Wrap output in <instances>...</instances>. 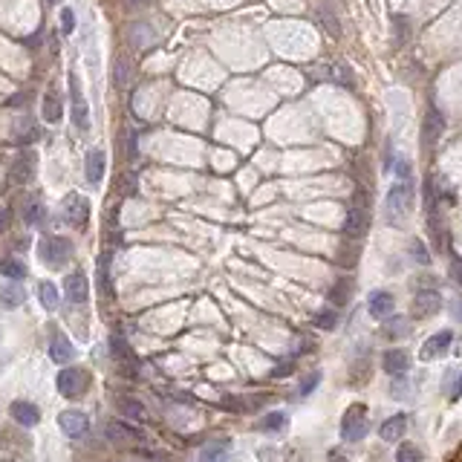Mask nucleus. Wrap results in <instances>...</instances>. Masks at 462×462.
Wrapping results in <instances>:
<instances>
[{"label":"nucleus","instance_id":"9b49d317","mask_svg":"<svg viewBox=\"0 0 462 462\" xmlns=\"http://www.w3.org/2000/svg\"><path fill=\"white\" fill-rule=\"evenodd\" d=\"M58 428L69 436V440H79V436H84V433H87L90 419L84 416L81 410H64L61 416H58Z\"/></svg>","mask_w":462,"mask_h":462},{"label":"nucleus","instance_id":"a18cd8bd","mask_svg":"<svg viewBox=\"0 0 462 462\" xmlns=\"http://www.w3.org/2000/svg\"><path fill=\"white\" fill-rule=\"evenodd\" d=\"M329 462H350V459L341 451H329Z\"/></svg>","mask_w":462,"mask_h":462},{"label":"nucleus","instance_id":"6e6552de","mask_svg":"<svg viewBox=\"0 0 462 462\" xmlns=\"http://www.w3.org/2000/svg\"><path fill=\"white\" fill-rule=\"evenodd\" d=\"M451 344H454V332H451V329H440V332H433V335L428 338V341L422 344L419 358H422V361L442 358V355L451 350Z\"/></svg>","mask_w":462,"mask_h":462},{"label":"nucleus","instance_id":"aec40b11","mask_svg":"<svg viewBox=\"0 0 462 462\" xmlns=\"http://www.w3.org/2000/svg\"><path fill=\"white\" fill-rule=\"evenodd\" d=\"M84 174H87V182L90 185H99L102 182V177H104V154L102 151H90L87 154Z\"/></svg>","mask_w":462,"mask_h":462},{"label":"nucleus","instance_id":"2f4dec72","mask_svg":"<svg viewBox=\"0 0 462 462\" xmlns=\"http://www.w3.org/2000/svg\"><path fill=\"white\" fill-rule=\"evenodd\" d=\"M23 220H27L29 226H41V223L46 220V208H43V203L32 200V203L27 205V211H23Z\"/></svg>","mask_w":462,"mask_h":462},{"label":"nucleus","instance_id":"0eeeda50","mask_svg":"<svg viewBox=\"0 0 462 462\" xmlns=\"http://www.w3.org/2000/svg\"><path fill=\"white\" fill-rule=\"evenodd\" d=\"M64 220L72 226V229H84L87 220H90V203L81 197V193H69V197H64Z\"/></svg>","mask_w":462,"mask_h":462},{"label":"nucleus","instance_id":"2eb2a0df","mask_svg":"<svg viewBox=\"0 0 462 462\" xmlns=\"http://www.w3.org/2000/svg\"><path fill=\"white\" fill-rule=\"evenodd\" d=\"M64 295L72 301V304H84L90 298V283L81 272H69L64 278Z\"/></svg>","mask_w":462,"mask_h":462},{"label":"nucleus","instance_id":"ea45409f","mask_svg":"<svg viewBox=\"0 0 462 462\" xmlns=\"http://www.w3.org/2000/svg\"><path fill=\"white\" fill-rule=\"evenodd\" d=\"M451 278H454L456 286L462 289V257H451Z\"/></svg>","mask_w":462,"mask_h":462},{"label":"nucleus","instance_id":"c756f323","mask_svg":"<svg viewBox=\"0 0 462 462\" xmlns=\"http://www.w3.org/2000/svg\"><path fill=\"white\" fill-rule=\"evenodd\" d=\"M312 324L318 327V329H335L338 327V309L335 306H327V309H321V312H315V318H312Z\"/></svg>","mask_w":462,"mask_h":462},{"label":"nucleus","instance_id":"4be33fe9","mask_svg":"<svg viewBox=\"0 0 462 462\" xmlns=\"http://www.w3.org/2000/svg\"><path fill=\"white\" fill-rule=\"evenodd\" d=\"M50 355H53V361H58V364H67V361H72V355H76V350H72L69 338H64V335H55V338H53V344H50Z\"/></svg>","mask_w":462,"mask_h":462},{"label":"nucleus","instance_id":"f704fd0d","mask_svg":"<svg viewBox=\"0 0 462 462\" xmlns=\"http://www.w3.org/2000/svg\"><path fill=\"white\" fill-rule=\"evenodd\" d=\"M116 87H128V61L125 58H116Z\"/></svg>","mask_w":462,"mask_h":462},{"label":"nucleus","instance_id":"5701e85b","mask_svg":"<svg viewBox=\"0 0 462 462\" xmlns=\"http://www.w3.org/2000/svg\"><path fill=\"white\" fill-rule=\"evenodd\" d=\"M23 301H27V292H23V286H20V283H9V286L0 289V304H4L6 309L20 306Z\"/></svg>","mask_w":462,"mask_h":462},{"label":"nucleus","instance_id":"37998d69","mask_svg":"<svg viewBox=\"0 0 462 462\" xmlns=\"http://www.w3.org/2000/svg\"><path fill=\"white\" fill-rule=\"evenodd\" d=\"M292 370H295V361H286V364H280V367L272 370V376H275V379H283V376H289Z\"/></svg>","mask_w":462,"mask_h":462},{"label":"nucleus","instance_id":"f03ea898","mask_svg":"<svg viewBox=\"0 0 462 462\" xmlns=\"http://www.w3.org/2000/svg\"><path fill=\"white\" fill-rule=\"evenodd\" d=\"M38 257H41V263L53 266V269H61L72 257V243L64 237H43L38 243Z\"/></svg>","mask_w":462,"mask_h":462},{"label":"nucleus","instance_id":"7ed1b4c3","mask_svg":"<svg viewBox=\"0 0 462 462\" xmlns=\"http://www.w3.org/2000/svg\"><path fill=\"white\" fill-rule=\"evenodd\" d=\"M370 430V422H367V407L364 405H353L344 416H341V440L344 442H361L364 436Z\"/></svg>","mask_w":462,"mask_h":462},{"label":"nucleus","instance_id":"e433bc0d","mask_svg":"<svg viewBox=\"0 0 462 462\" xmlns=\"http://www.w3.org/2000/svg\"><path fill=\"white\" fill-rule=\"evenodd\" d=\"M99 286H102L104 295H113V289H110V275H107V257H102V263H99Z\"/></svg>","mask_w":462,"mask_h":462},{"label":"nucleus","instance_id":"f8f14e48","mask_svg":"<svg viewBox=\"0 0 462 462\" xmlns=\"http://www.w3.org/2000/svg\"><path fill=\"white\" fill-rule=\"evenodd\" d=\"M381 367H384V373H390L393 379H396V376H405V373L410 370V353L402 350V347L384 350V355H381Z\"/></svg>","mask_w":462,"mask_h":462},{"label":"nucleus","instance_id":"8fccbe9b","mask_svg":"<svg viewBox=\"0 0 462 462\" xmlns=\"http://www.w3.org/2000/svg\"><path fill=\"white\" fill-rule=\"evenodd\" d=\"M50 4H55V0H50Z\"/></svg>","mask_w":462,"mask_h":462},{"label":"nucleus","instance_id":"dca6fc26","mask_svg":"<svg viewBox=\"0 0 462 462\" xmlns=\"http://www.w3.org/2000/svg\"><path fill=\"white\" fill-rule=\"evenodd\" d=\"M113 405H116V410L125 419H130V422H148V407H144L139 399H133V396H116Z\"/></svg>","mask_w":462,"mask_h":462},{"label":"nucleus","instance_id":"6ab92c4d","mask_svg":"<svg viewBox=\"0 0 462 462\" xmlns=\"http://www.w3.org/2000/svg\"><path fill=\"white\" fill-rule=\"evenodd\" d=\"M442 130H445V116L436 110V107H430L428 116H425V133H422L425 144H433L436 139L442 136Z\"/></svg>","mask_w":462,"mask_h":462},{"label":"nucleus","instance_id":"4468645a","mask_svg":"<svg viewBox=\"0 0 462 462\" xmlns=\"http://www.w3.org/2000/svg\"><path fill=\"white\" fill-rule=\"evenodd\" d=\"M353 289H355V280L347 278V275H341V278L332 280V286H329V292H327V298H329V304H332L335 309H341V306H347V304L353 301Z\"/></svg>","mask_w":462,"mask_h":462},{"label":"nucleus","instance_id":"72a5a7b5","mask_svg":"<svg viewBox=\"0 0 462 462\" xmlns=\"http://www.w3.org/2000/svg\"><path fill=\"white\" fill-rule=\"evenodd\" d=\"M407 393H410V384L402 376H396V381L390 384V396L393 399H407Z\"/></svg>","mask_w":462,"mask_h":462},{"label":"nucleus","instance_id":"49530a36","mask_svg":"<svg viewBox=\"0 0 462 462\" xmlns=\"http://www.w3.org/2000/svg\"><path fill=\"white\" fill-rule=\"evenodd\" d=\"M454 312H456V318L462 321V304H454Z\"/></svg>","mask_w":462,"mask_h":462},{"label":"nucleus","instance_id":"58836bf2","mask_svg":"<svg viewBox=\"0 0 462 462\" xmlns=\"http://www.w3.org/2000/svg\"><path fill=\"white\" fill-rule=\"evenodd\" d=\"M410 254H413V260H416V263H430V254H428V249L422 246L419 240H413V246H410Z\"/></svg>","mask_w":462,"mask_h":462},{"label":"nucleus","instance_id":"cd10ccee","mask_svg":"<svg viewBox=\"0 0 462 462\" xmlns=\"http://www.w3.org/2000/svg\"><path fill=\"white\" fill-rule=\"evenodd\" d=\"M43 118L50 121V125H55V121H61V99L50 90L43 95Z\"/></svg>","mask_w":462,"mask_h":462},{"label":"nucleus","instance_id":"a19ab883","mask_svg":"<svg viewBox=\"0 0 462 462\" xmlns=\"http://www.w3.org/2000/svg\"><path fill=\"white\" fill-rule=\"evenodd\" d=\"M396 174H399V182H410V162L407 159L396 162Z\"/></svg>","mask_w":462,"mask_h":462},{"label":"nucleus","instance_id":"a211bd4d","mask_svg":"<svg viewBox=\"0 0 462 462\" xmlns=\"http://www.w3.org/2000/svg\"><path fill=\"white\" fill-rule=\"evenodd\" d=\"M405 430H407V416H405V413H396V416L381 422L379 436H381L384 442H399L402 436H405Z\"/></svg>","mask_w":462,"mask_h":462},{"label":"nucleus","instance_id":"ddd939ff","mask_svg":"<svg viewBox=\"0 0 462 462\" xmlns=\"http://www.w3.org/2000/svg\"><path fill=\"white\" fill-rule=\"evenodd\" d=\"M393 309H396V298L390 295V292H384V289L373 292V295H370V301H367V312L373 315L376 321L390 318V315H393Z\"/></svg>","mask_w":462,"mask_h":462},{"label":"nucleus","instance_id":"9d476101","mask_svg":"<svg viewBox=\"0 0 462 462\" xmlns=\"http://www.w3.org/2000/svg\"><path fill=\"white\" fill-rule=\"evenodd\" d=\"M104 440L113 445H136L142 442V433L125 422H107L104 425Z\"/></svg>","mask_w":462,"mask_h":462},{"label":"nucleus","instance_id":"473e14b6","mask_svg":"<svg viewBox=\"0 0 462 462\" xmlns=\"http://www.w3.org/2000/svg\"><path fill=\"white\" fill-rule=\"evenodd\" d=\"M396 462H422V451L413 445V442H405L396 451Z\"/></svg>","mask_w":462,"mask_h":462},{"label":"nucleus","instance_id":"20e7f679","mask_svg":"<svg viewBox=\"0 0 462 462\" xmlns=\"http://www.w3.org/2000/svg\"><path fill=\"white\" fill-rule=\"evenodd\" d=\"M370 229V205H367V197H355V203L350 205L347 211V220H344V234L350 240H361Z\"/></svg>","mask_w":462,"mask_h":462},{"label":"nucleus","instance_id":"de8ad7c7","mask_svg":"<svg viewBox=\"0 0 462 462\" xmlns=\"http://www.w3.org/2000/svg\"><path fill=\"white\" fill-rule=\"evenodd\" d=\"M454 462H462V451H459V456H456V459H454Z\"/></svg>","mask_w":462,"mask_h":462},{"label":"nucleus","instance_id":"412c9836","mask_svg":"<svg viewBox=\"0 0 462 462\" xmlns=\"http://www.w3.org/2000/svg\"><path fill=\"white\" fill-rule=\"evenodd\" d=\"M384 338H407L410 335V321L405 318V315H390V318H384V327H381Z\"/></svg>","mask_w":462,"mask_h":462},{"label":"nucleus","instance_id":"09e8293b","mask_svg":"<svg viewBox=\"0 0 462 462\" xmlns=\"http://www.w3.org/2000/svg\"><path fill=\"white\" fill-rule=\"evenodd\" d=\"M0 462H9V459H0Z\"/></svg>","mask_w":462,"mask_h":462},{"label":"nucleus","instance_id":"7c9ffc66","mask_svg":"<svg viewBox=\"0 0 462 462\" xmlns=\"http://www.w3.org/2000/svg\"><path fill=\"white\" fill-rule=\"evenodd\" d=\"M32 177V156H20L15 165H12V179L15 182H27Z\"/></svg>","mask_w":462,"mask_h":462},{"label":"nucleus","instance_id":"4c0bfd02","mask_svg":"<svg viewBox=\"0 0 462 462\" xmlns=\"http://www.w3.org/2000/svg\"><path fill=\"white\" fill-rule=\"evenodd\" d=\"M72 29H76V12H72V9H61V32L69 35Z\"/></svg>","mask_w":462,"mask_h":462},{"label":"nucleus","instance_id":"a878e982","mask_svg":"<svg viewBox=\"0 0 462 462\" xmlns=\"http://www.w3.org/2000/svg\"><path fill=\"white\" fill-rule=\"evenodd\" d=\"M0 275L9 278V280H23L27 278V266H23V260H18V257H4L0 260Z\"/></svg>","mask_w":462,"mask_h":462},{"label":"nucleus","instance_id":"423d86ee","mask_svg":"<svg viewBox=\"0 0 462 462\" xmlns=\"http://www.w3.org/2000/svg\"><path fill=\"white\" fill-rule=\"evenodd\" d=\"M440 309H442V295L436 289H419L410 301L413 318H433V315H440Z\"/></svg>","mask_w":462,"mask_h":462},{"label":"nucleus","instance_id":"b1692460","mask_svg":"<svg viewBox=\"0 0 462 462\" xmlns=\"http://www.w3.org/2000/svg\"><path fill=\"white\" fill-rule=\"evenodd\" d=\"M226 459H229V442H208L197 456V462H226Z\"/></svg>","mask_w":462,"mask_h":462},{"label":"nucleus","instance_id":"393cba45","mask_svg":"<svg viewBox=\"0 0 462 462\" xmlns=\"http://www.w3.org/2000/svg\"><path fill=\"white\" fill-rule=\"evenodd\" d=\"M38 301H41V306H43L46 312L58 309V289H55V283L41 280V283H38Z\"/></svg>","mask_w":462,"mask_h":462},{"label":"nucleus","instance_id":"f257e3e1","mask_svg":"<svg viewBox=\"0 0 462 462\" xmlns=\"http://www.w3.org/2000/svg\"><path fill=\"white\" fill-rule=\"evenodd\" d=\"M413 208V185L410 182H396L390 191H387V200H384V217L390 226H402L405 217Z\"/></svg>","mask_w":462,"mask_h":462},{"label":"nucleus","instance_id":"c03bdc74","mask_svg":"<svg viewBox=\"0 0 462 462\" xmlns=\"http://www.w3.org/2000/svg\"><path fill=\"white\" fill-rule=\"evenodd\" d=\"M462 396V373H459V379H456V384H454V390H451V399L456 402Z\"/></svg>","mask_w":462,"mask_h":462},{"label":"nucleus","instance_id":"39448f33","mask_svg":"<svg viewBox=\"0 0 462 462\" xmlns=\"http://www.w3.org/2000/svg\"><path fill=\"white\" fill-rule=\"evenodd\" d=\"M58 384V393L67 396V399H79L87 393V387H90V373L81 370V367H64L55 379Z\"/></svg>","mask_w":462,"mask_h":462},{"label":"nucleus","instance_id":"f3484780","mask_svg":"<svg viewBox=\"0 0 462 462\" xmlns=\"http://www.w3.org/2000/svg\"><path fill=\"white\" fill-rule=\"evenodd\" d=\"M9 413H12V419H15L18 425H23V428H35V425L41 422V410H38L32 402H23V399L12 402V405H9Z\"/></svg>","mask_w":462,"mask_h":462},{"label":"nucleus","instance_id":"bb28decb","mask_svg":"<svg viewBox=\"0 0 462 462\" xmlns=\"http://www.w3.org/2000/svg\"><path fill=\"white\" fill-rule=\"evenodd\" d=\"M110 353L121 364H133V350H130V344L121 335H110Z\"/></svg>","mask_w":462,"mask_h":462},{"label":"nucleus","instance_id":"79ce46f5","mask_svg":"<svg viewBox=\"0 0 462 462\" xmlns=\"http://www.w3.org/2000/svg\"><path fill=\"white\" fill-rule=\"evenodd\" d=\"M335 79H341L344 87H353V76H350V69H347L344 64H338V67H335Z\"/></svg>","mask_w":462,"mask_h":462},{"label":"nucleus","instance_id":"c85d7f7f","mask_svg":"<svg viewBox=\"0 0 462 462\" xmlns=\"http://www.w3.org/2000/svg\"><path fill=\"white\" fill-rule=\"evenodd\" d=\"M260 430H269V433H278L286 428V413L283 410H272V413H266V416L257 422Z\"/></svg>","mask_w":462,"mask_h":462},{"label":"nucleus","instance_id":"c9c22d12","mask_svg":"<svg viewBox=\"0 0 462 462\" xmlns=\"http://www.w3.org/2000/svg\"><path fill=\"white\" fill-rule=\"evenodd\" d=\"M318 384H321V373H309V376L301 381V390H298V393H301V396H309Z\"/></svg>","mask_w":462,"mask_h":462},{"label":"nucleus","instance_id":"1a4fd4ad","mask_svg":"<svg viewBox=\"0 0 462 462\" xmlns=\"http://www.w3.org/2000/svg\"><path fill=\"white\" fill-rule=\"evenodd\" d=\"M69 95H72V121H76L79 130H87L90 128V110H87V102L81 95V84H79L76 72L69 76Z\"/></svg>","mask_w":462,"mask_h":462}]
</instances>
